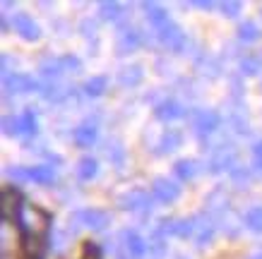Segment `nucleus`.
<instances>
[{"label":"nucleus","instance_id":"nucleus-1","mask_svg":"<svg viewBox=\"0 0 262 259\" xmlns=\"http://www.w3.org/2000/svg\"><path fill=\"white\" fill-rule=\"evenodd\" d=\"M236 161H238V149L231 144V139L219 142V144H214L212 149L207 151V171L209 173L233 171Z\"/></svg>","mask_w":262,"mask_h":259},{"label":"nucleus","instance_id":"nucleus-2","mask_svg":"<svg viewBox=\"0 0 262 259\" xmlns=\"http://www.w3.org/2000/svg\"><path fill=\"white\" fill-rule=\"evenodd\" d=\"M70 226L72 230H106L111 223V214L103 211V209H77L70 214Z\"/></svg>","mask_w":262,"mask_h":259},{"label":"nucleus","instance_id":"nucleus-3","mask_svg":"<svg viewBox=\"0 0 262 259\" xmlns=\"http://www.w3.org/2000/svg\"><path fill=\"white\" fill-rule=\"evenodd\" d=\"M154 36H157V41H159L166 51H171V53H183L185 46H188V36H185V32H183L173 19H168L166 24H161L159 29H154Z\"/></svg>","mask_w":262,"mask_h":259},{"label":"nucleus","instance_id":"nucleus-4","mask_svg":"<svg viewBox=\"0 0 262 259\" xmlns=\"http://www.w3.org/2000/svg\"><path fill=\"white\" fill-rule=\"evenodd\" d=\"M151 192L142 187H130L125 190L123 195L116 197V204L123 209V211H149L151 209Z\"/></svg>","mask_w":262,"mask_h":259},{"label":"nucleus","instance_id":"nucleus-5","mask_svg":"<svg viewBox=\"0 0 262 259\" xmlns=\"http://www.w3.org/2000/svg\"><path fill=\"white\" fill-rule=\"evenodd\" d=\"M142 43H144V34L135 24H123L118 29V34H116V51H118L120 55L135 53Z\"/></svg>","mask_w":262,"mask_h":259},{"label":"nucleus","instance_id":"nucleus-6","mask_svg":"<svg viewBox=\"0 0 262 259\" xmlns=\"http://www.w3.org/2000/svg\"><path fill=\"white\" fill-rule=\"evenodd\" d=\"M190 120H192V130H195V134H198L200 139L212 137V134L219 130V125H222L219 113H216V110H205V108H195Z\"/></svg>","mask_w":262,"mask_h":259},{"label":"nucleus","instance_id":"nucleus-7","mask_svg":"<svg viewBox=\"0 0 262 259\" xmlns=\"http://www.w3.org/2000/svg\"><path fill=\"white\" fill-rule=\"evenodd\" d=\"M39 82H34L29 75H22V72H10V75H3V91L5 96H19V94H32V91H39Z\"/></svg>","mask_w":262,"mask_h":259},{"label":"nucleus","instance_id":"nucleus-8","mask_svg":"<svg viewBox=\"0 0 262 259\" xmlns=\"http://www.w3.org/2000/svg\"><path fill=\"white\" fill-rule=\"evenodd\" d=\"M149 192L157 202H161V204H171V202H176V199L181 197V185H178L173 178H164V175H159V178L151 180Z\"/></svg>","mask_w":262,"mask_h":259},{"label":"nucleus","instance_id":"nucleus-9","mask_svg":"<svg viewBox=\"0 0 262 259\" xmlns=\"http://www.w3.org/2000/svg\"><path fill=\"white\" fill-rule=\"evenodd\" d=\"M205 211L216 219V216H222V214L231 211V195L226 187H214L209 195L205 197Z\"/></svg>","mask_w":262,"mask_h":259},{"label":"nucleus","instance_id":"nucleus-10","mask_svg":"<svg viewBox=\"0 0 262 259\" xmlns=\"http://www.w3.org/2000/svg\"><path fill=\"white\" fill-rule=\"evenodd\" d=\"M12 29H15L24 41L41 39V27L34 22V17L27 15V12H15V15H12Z\"/></svg>","mask_w":262,"mask_h":259},{"label":"nucleus","instance_id":"nucleus-11","mask_svg":"<svg viewBox=\"0 0 262 259\" xmlns=\"http://www.w3.org/2000/svg\"><path fill=\"white\" fill-rule=\"evenodd\" d=\"M123 250L130 259H142L149 250V245L135 228H127V230H123Z\"/></svg>","mask_w":262,"mask_h":259},{"label":"nucleus","instance_id":"nucleus-12","mask_svg":"<svg viewBox=\"0 0 262 259\" xmlns=\"http://www.w3.org/2000/svg\"><path fill=\"white\" fill-rule=\"evenodd\" d=\"M72 139H75V144H77V147H82V149H89V147H94L96 139H99V123H94L92 118L84 120L82 125L75 127V132H72Z\"/></svg>","mask_w":262,"mask_h":259},{"label":"nucleus","instance_id":"nucleus-13","mask_svg":"<svg viewBox=\"0 0 262 259\" xmlns=\"http://www.w3.org/2000/svg\"><path fill=\"white\" fill-rule=\"evenodd\" d=\"M68 72V65H65V58H43L39 63V75L46 77L48 82H58Z\"/></svg>","mask_w":262,"mask_h":259},{"label":"nucleus","instance_id":"nucleus-14","mask_svg":"<svg viewBox=\"0 0 262 259\" xmlns=\"http://www.w3.org/2000/svg\"><path fill=\"white\" fill-rule=\"evenodd\" d=\"M183 144V132L181 130H164V134L159 137L157 142V156H168V154H173L178 147Z\"/></svg>","mask_w":262,"mask_h":259},{"label":"nucleus","instance_id":"nucleus-15","mask_svg":"<svg viewBox=\"0 0 262 259\" xmlns=\"http://www.w3.org/2000/svg\"><path fill=\"white\" fill-rule=\"evenodd\" d=\"M154 115L159 120H178L185 115V108H183L181 103L176 101V99H164V101H159L157 106H154Z\"/></svg>","mask_w":262,"mask_h":259},{"label":"nucleus","instance_id":"nucleus-16","mask_svg":"<svg viewBox=\"0 0 262 259\" xmlns=\"http://www.w3.org/2000/svg\"><path fill=\"white\" fill-rule=\"evenodd\" d=\"M144 72H142V65H125V67H120L118 72V84L123 89H135L140 82H142Z\"/></svg>","mask_w":262,"mask_h":259},{"label":"nucleus","instance_id":"nucleus-17","mask_svg":"<svg viewBox=\"0 0 262 259\" xmlns=\"http://www.w3.org/2000/svg\"><path fill=\"white\" fill-rule=\"evenodd\" d=\"M142 10H144V17H147V22H149L151 29H159L161 24H166L171 17L164 8H161L159 3H142Z\"/></svg>","mask_w":262,"mask_h":259},{"label":"nucleus","instance_id":"nucleus-18","mask_svg":"<svg viewBox=\"0 0 262 259\" xmlns=\"http://www.w3.org/2000/svg\"><path fill=\"white\" fill-rule=\"evenodd\" d=\"M108 89V77L106 75H96V77H89L84 84H82V91L89 99H96V96H103Z\"/></svg>","mask_w":262,"mask_h":259},{"label":"nucleus","instance_id":"nucleus-19","mask_svg":"<svg viewBox=\"0 0 262 259\" xmlns=\"http://www.w3.org/2000/svg\"><path fill=\"white\" fill-rule=\"evenodd\" d=\"M198 161H192V158H181V161H176L173 163V173H176V178L183 182H188L192 180L195 175H198Z\"/></svg>","mask_w":262,"mask_h":259},{"label":"nucleus","instance_id":"nucleus-20","mask_svg":"<svg viewBox=\"0 0 262 259\" xmlns=\"http://www.w3.org/2000/svg\"><path fill=\"white\" fill-rule=\"evenodd\" d=\"M236 34H238V41H241V43H246V46H253V43H257V41L262 39L260 27H257L255 22H250V19L241 24Z\"/></svg>","mask_w":262,"mask_h":259},{"label":"nucleus","instance_id":"nucleus-21","mask_svg":"<svg viewBox=\"0 0 262 259\" xmlns=\"http://www.w3.org/2000/svg\"><path fill=\"white\" fill-rule=\"evenodd\" d=\"M56 178V168H51V166H32L29 168V180L39 182V185H53Z\"/></svg>","mask_w":262,"mask_h":259},{"label":"nucleus","instance_id":"nucleus-22","mask_svg":"<svg viewBox=\"0 0 262 259\" xmlns=\"http://www.w3.org/2000/svg\"><path fill=\"white\" fill-rule=\"evenodd\" d=\"M99 175V161L94 156H82L77 161V178L80 180H94Z\"/></svg>","mask_w":262,"mask_h":259},{"label":"nucleus","instance_id":"nucleus-23","mask_svg":"<svg viewBox=\"0 0 262 259\" xmlns=\"http://www.w3.org/2000/svg\"><path fill=\"white\" fill-rule=\"evenodd\" d=\"M238 72L241 75H260L262 72V58L257 53H246L238 60Z\"/></svg>","mask_w":262,"mask_h":259},{"label":"nucleus","instance_id":"nucleus-24","mask_svg":"<svg viewBox=\"0 0 262 259\" xmlns=\"http://www.w3.org/2000/svg\"><path fill=\"white\" fill-rule=\"evenodd\" d=\"M36 130H39V123H36L34 110L27 108L24 113H19V137H34Z\"/></svg>","mask_w":262,"mask_h":259},{"label":"nucleus","instance_id":"nucleus-25","mask_svg":"<svg viewBox=\"0 0 262 259\" xmlns=\"http://www.w3.org/2000/svg\"><path fill=\"white\" fill-rule=\"evenodd\" d=\"M99 17L106 22H118L123 17V5L113 3V0H103V3H99Z\"/></svg>","mask_w":262,"mask_h":259},{"label":"nucleus","instance_id":"nucleus-26","mask_svg":"<svg viewBox=\"0 0 262 259\" xmlns=\"http://www.w3.org/2000/svg\"><path fill=\"white\" fill-rule=\"evenodd\" d=\"M106 156L111 161L113 166H123L125 163V149H123V144L120 142H108V147H106Z\"/></svg>","mask_w":262,"mask_h":259},{"label":"nucleus","instance_id":"nucleus-27","mask_svg":"<svg viewBox=\"0 0 262 259\" xmlns=\"http://www.w3.org/2000/svg\"><path fill=\"white\" fill-rule=\"evenodd\" d=\"M243 223H246V228H250L253 233H262V206H253V209L246 214Z\"/></svg>","mask_w":262,"mask_h":259},{"label":"nucleus","instance_id":"nucleus-28","mask_svg":"<svg viewBox=\"0 0 262 259\" xmlns=\"http://www.w3.org/2000/svg\"><path fill=\"white\" fill-rule=\"evenodd\" d=\"M0 125L8 137H19V115H5L0 120Z\"/></svg>","mask_w":262,"mask_h":259},{"label":"nucleus","instance_id":"nucleus-29","mask_svg":"<svg viewBox=\"0 0 262 259\" xmlns=\"http://www.w3.org/2000/svg\"><path fill=\"white\" fill-rule=\"evenodd\" d=\"M216 8L222 10L226 17H238L243 5H241L238 0H222V3H216Z\"/></svg>","mask_w":262,"mask_h":259},{"label":"nucleus","instance_id":"nucleus-30","mask_svg":"<svg viewBox=\"0 0 262 259\" xmlns=\"http://www.w3.org/2000/svg\"><path fill=\"white\" fill-rule=\"evenodd\" d=\"M253 166L257 173H262V139H257L253 144Z\"/></svg>","mask_w":262,"mask_h":259},{"label":"nucleus","instance_id":"nucleus-31","mask_svg":"<svg viewBox=\"0 0 262 259\" xmlns=\"http://www.w3.org/2000/svg\"><path fill=\"white\" fill-rule=\"evenodd\" d=\"M192 5H195V8H202V10H212V8H216V3H209V0H195Z\"/></svg>","mask_w":262,"mask_h":259},{"label":"nucleus","instance_id":"nucleus-32","mask_svg":"<svg viewBox=\"0 0 262 259\" xmlns=\"http://www.w3.org/2000/svg\"><path fill=\"white\" fill-rule=\"evenodd\" d=\"M82 259H99V254L94 252V247H87V254H84Z\"/></svg>","mask_w":262,"mask_h":259},{"label":"nucleus","instance_id":"nucleus-33","mask_svg":"<svg viewBox=\"0 0 262 259\" xmlns=\"http://www.w3.org/2000/svg\"><path fill=\"white\" fill-rule=\"evenodd\" d=\"M248 259H262V252H257V254H250Z\"/></svg>","mask_w":262,"mask_h":259},{"label":"nucleus","instance_id":"nucleus-34","mask_svg":"<svg viewBox=\"0 0 262 259\" xmlns=\"http://www.w3.org/2000/svg\"><path fill=\"white\" fill-rule=\"evenodd\" d=\"M176 257H178V259H188V257H183V254H176Z\"/></svg>","mask_w":262,"mask_h":259}]
</instances>
